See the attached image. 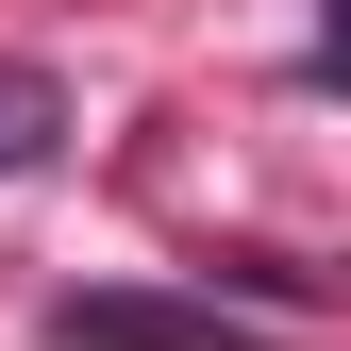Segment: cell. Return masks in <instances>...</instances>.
Instances as JSON below:
<instances>
[{
	"instance_id": "2",
	"label": "cell",
	"mask_w": 351,
	"mask_h": 351,
	"mask_svg": "<svg viewBox=\"0 0 351 351\" xmlns=\"http://www.w3.org/2000/svg\"><path fill=\"white\" fill-rule=\"evenodd\" d=\"M51 151H67V84L34 51H0V167H51Z\"/></svg>"
},
{
	"instance_id": "1",
	"label": "cell",
	"mask_w": 351,
	"mask_h": 351,
	"mask_svg": "<svg viewBox=\"0 0 351 351\" xmlns=\"http://www.w3.org/2000/svg\"><path fill=\"white\" fill-rule=\"evenodd\" d=\"M51 351H251V318H217V301H134V285H101V301H51Z\"/></svg>"
},
{
	"instance_id": "3",
	"label": "cell",
	"mask_w": 351,
	"mask_h": 351,
	"mask_svg": "<svg viewBox=\"0 0 351 351\" xmlns=\"http://www.w3.org/2000/svg\"><path fill=\"white\" fill-rule=\"evenodd\" d=\"M318 84H351V0H318Z\"/></svg>"
}]
</instances>
